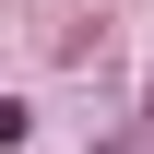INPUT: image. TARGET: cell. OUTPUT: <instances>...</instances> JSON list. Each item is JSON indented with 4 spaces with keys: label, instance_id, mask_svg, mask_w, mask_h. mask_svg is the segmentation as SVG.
<instances>
[{
    "label": "cell",
    "instance_id": "cell-1",
    "mask_svg": "<svg viewBox=\"0 0 154 154\" xmlns=\"http://www.w3.org/2000/svg\"><path fill=\"white\" fill-rule=\"evenodd\" d=\"M119 154H131V142H119Z\"/></svg>",
    "mask_w": 154,
    "mask_h": 154
}]
</instances>
